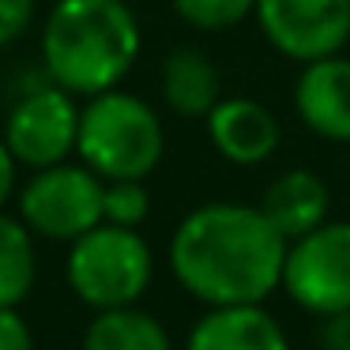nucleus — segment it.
<instances>
[{
  "label": "nucleus",
  "instance_id": "18",
  "mask_svg": "<svg viewBox=\"0 0 350 350\" xmlns=\"http://www.w3.org/2000/svg\"><path fill=\"white\" fill-rule=\"evenodd\" d=\"M34 12H38V0H0V49L23 38Z\"/></svg>",
  "mask_w": 350,
  "mask_h": 350
},
{
  "label": "nucleus",
  "instance_id": "22",
  "mask_svg": "<svg viewBox=\"0 0 350 350\" xmlns=\"http://www.w3.org/2000/svg\"><path fill=\"white\" fill-rule=\"evenodd\" d=\"M347 174H350V162H347Z\"/></svg>",
  "mask_w": 350,
  "mask_h": 350
},
{
  "label": "nucleus",
  "instance_id": "5",
  "mask_svg": "<svg viewBox=\"0 0 350 350\" xmlns=\"http://www.w3.org/2000/svg\"><path fill=\"white\" fill-rule=\"evenodd\" d=\"M102 192L106 181L91 166L68 159L46 170H31L16 192V215L31 226L34 237L68 245L102 222Z\"/></svg>",
  "mask_w": 350,
  "mask_h": 350
},
{
  "label": "nucleus",
  "instance_id": "10",
  "mask_svg": "<svg viewBox=\"0 0 350 350\" xmlns=\"http://www.w3.org/2000/svg\"><path fill=\"white\" fill-rule=\"evenodd\" d=\"M294 113L312 136L350 144V57L332 53L301 64L294 79Z\"/></svg>",
  "mask_w": 350,
  "mask_h": 350
},
{
  "label": "nucleus",
  "instance_id": "21",
  "mask_svg": "<svg viewBox=\"0 0 350 350\" xmlns=\"http://www.w3.org/2000/svg\"><path fill=\"white\" fill-rule=\"evenodd\" d=\"M19 162H16V154L8 151V144H4V136H0V211L16 200V192H19Z\"/></svg>",
  "mask_w": 350,
  "mask_h": 350
},
{
  "label": "nucleus",
  "instance_id": "12",
  "mask_svg": "<svg viewBox=\"0 0 350 350\" xmlns=\"http://www.w3.org/2000/svg\"><path fill=\"white\" fill-rule=\"evenodd\" d=\"M260 211L271 219V226L279 230L286 241L317 230L320 222H327L332 211V189L317 170L290 166L279 177L267 181V189L260 192Z\"/></svg>",
  "mask_w": 350,
  "mask_h": 350
},
{
  "label": "nucleus",
  "instance_id": "2",
  "mask_svg": "<svg viewBox=\"0 0 350 350\" xmlns=\"http://www.w3.org/2000/svg\"><path fill=\"white\" fill-rule=\"evenodd\" d=\"M144 31L129 0H53L38 53L49 83L91 98L136 68Z\"/></svg>",
  "mask_w": 350,
  "mask_h": 350
},
{
  "label": "nucleus",
  "instance_id": "19",
  "mask_svg": "<svg viewBox=\"0 0 350 350\" xmlns=\"http://www.w3.org/2000/svg\"><path fill=\"white\" fill-rule=\"evenodd\" d=\"M312 342H317V350H350V309L317 317Z\"/></svg>",
  "mask_w": 350,
  "mask_h": 350
},
{
  "label": "nucleus",
  "instance_id": "3",
  "mask_svg": "<svg viewBox=\"0 0 350 350\" xmlns=\"http://www.w3.org/2000/svg\"><path fill=\"white\" fill-rule=\"evenodd\" d=\"M76 159L91 166L102 181H147L166 159V124L147 98L109 87L83 98L79 106Z\"/></svg>",
  "mask_w": 350,
  "mask_h": 350
},
{
  "label": "nucleus",
  "instance_id": "9",
  "mask_svg": "<svg viewBox=\"0 0 350 350\" xmlns=\"http://www.w3.org/2000/svg\"><path fill=\"white\" fill-rule=\"evenodd\" d=\"M204 124L215 154L226 159L230 166H264L282 144L279 117L249 94H230V98L222 94L204 117Z\"/></svg>",
  "mask_w": 350,
  "mask_h": 350
},
{
  "label": "nucleus",
  "instance_id": "13",
  "mask_svg": "<svg viewBox=\"0 0 350 350\" xmlns=\"http://www.w3.org/2000/svg\"><path fill=\"white\" fill-rule=\"evenodd\" d=\"M159 94H162L170 113L185 117V121H200L222 98V76L204 49L177 46L162 57Z\"/></svg>",
  "mask_w": 350,
  "mask_h": 350
},
{
  "label": "nucleus",
  "instance_id": "17",
  "mask_svg": "<svg viewBox=\"0 0 350 350\" xmlns=\"http://www.w3.org/2000/svg\"><path fill=\"white\" fill-rule=\"evenodd\" d=\"M151 215V192L139 177H121V181H106L102 192V222L113 226H132L139 230Z\"/></svg>",
  "mask_w": 350,
  "mask_h": 350
},
{
  "label": "nucleus",
  "instance_id": "6",
  "mask_svg": "<svg viewBox=\"0 0 350 350\" xmlns=\"http://www.w3.org/2000/svg\"><path fill=\"white\" fill-rule=\"evenodd\" d=\"M279 290L309 317L350 309V219H327L294 237Z\"/></svg>",
  "mask_w": 350,
  "mask_h": 350
},
{
  "label": "nucleus",
  "instance_id": "11",
  "mask_svg": "<svg viewBox=\"0 0 350 350\" xmlns=\"http://www.w3.org/2000/svg\"><path fill=\"white\" fill-rule=\"evenodd\" d=\"M181 350H290V335L264 301L207 305L192 320Z\"/></svg>",
  "mask_w": 350,
  "mask_h": 350
},
{
  "label": "nucleus",
  "instance_id": "16",
  "mask_svg": "<svg viewBox=\"0 0 350 350\" xmlns=\"http://www.w3.org/2000/svg\"><path fill=\"white\" fill-rule=\"evenodd\" d=\"M185 27L204 34H219L245 23L256 12V0H170Z\"/></svg>",
  "mask_w": 350,
  "mask_h": 350
},
{
  "label": "nucleus",
  "instance_id": "1",
  "mask_svg": "<svg viewBox=\"0 0 350 350\" xmlns=\"http://www.w3.org/2000/svg\"><path fill=\"white\" fill-rule=\"evenodd\" d=\"M286 245L260 204L211 200L192 207L174 226L170 271L204 309L267 301L282 286Z\"/></svg>",
  "mask_w": 350,
  "mask_h": 350
},
{
  "label": "nucleus",
  "instance_id": "8",
  "mask_svg": "<svg viewBox=\"0 0 350 350\" xmlns=\"http://www.w3.org/2000/svg\"><path fill=\"white\" fill-rule=\"evenodd\" d=\"M252 19L267 46L294 64L342 53L350 42V0H256Z\"/></svg>",
  "mask_w": 350,
  "mask_h": 350
},
{
  "label": "nucleus",
  "instance_id": "7",
  "mask_svg": "<svg viewBox=\"0 0 350 350\" xmlns=\"http://www.w3.org/2000/svg\"><path fill=\"white\" fill-rule=\"evenodd\" d=\"M4 144L23 170H46L76 159L79 144V102L57 83L27 91L4 117Z\"/></svg>",
  "mask_w": 350,
  "mask_h": 350
},
{
  "label": "nucleus",
  "instance_id": "20",
  "mask_svg": "<svg viewBox=\"0 0 350 350\" xmlns=\"http://www.w3.org/2000/svg\"><path fill=\"white\" fill-rule=\"evenodd\" d=\"M0 350H34V332L19 305L0 309Z\"/></svg>",
  "mask_w": 350,
  "mask_h": 350
},
{
  "label": "nucleus",
  "instance_id": "14",
  "mask_svg": "<svg viewBox=\"0 0 350 350\" xmlns=\"http://www.w3.org/2000/svg\"><path fill=\"white\" fill-rule=\"evenodd\" d=\"M79 350H174L170 327L136 305L98 309L83 327Z\"/></svg>",
  "mask_w": 350,
  "mask_h": 350
},
{
  "label": "nucleus",
  "instance_id": "15",
  "mask_svg": "<svg viewBox=\"0 0 350 350\" xmlns=\"http://www.w3.org/2000/svg\"><path fill=\"white\" fill-rule=\"evenodd\" d=\"M38 279L34 234L19 215L0 211V309L23 305Z\"/></svg>",
  "mask_w": 350,
  "mask_h": 350
},
{
  "label": "nucleus",
  "instance_id": "4",
  "mask_svg": "<svg viewBox=\"0 0 350 350\" xmlns=\"http://www.w3.org/2000/svg\"><path fill=\"white\" fill-rule=\"evenodd\" d=\"M154 252L147 237L132 226L98 222L94 230L68 241L64 252V282L87 309H117L136 305L151 290Z\"/></svg>",
  "mask_w": 350,
  "mask_h": 350
}]
</instances>
